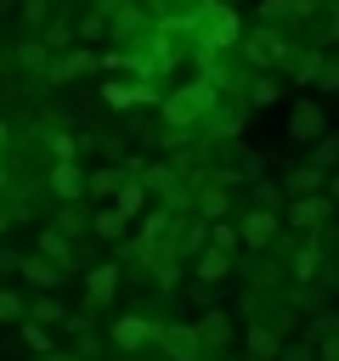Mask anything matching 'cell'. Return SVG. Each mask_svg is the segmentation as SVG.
<instances>
[{"mask_svg":"<svg viewBox=\"0 0 339 361\" xmlns=\"http://www.w3.org/2000/svg\"><path fill=\"white\" fill-rule=\"evenodd\" d=\"M215 96H220V90H215L209 79H186V85H175V90L164 96V124H170V135L203 124V118L215 113Z\"/></svg>","mask_w":339,"mask_h":361,"instance_id":"1","label":"cell"},{"mask_svg":"<svg viewBox=\"0 0 339 361\" xmlns=\"http://www.w3.org/2000/svg\"><path fill=\"white\" fill-rule=\"evenodd\" d=\"M186 28L198 34V51H226V45L243 39V23H237V11L226 0H203V11L186 17Z\"/></svg>","mask_w":339,"mask_h":361,"instance_id":"2","label":"cell"},{"mask_svg":"<svg viewBox=\"0 0 339 361\" xmlns=\"http://www.w3.org/2000/svg\"><path fill=\"white\" fill-rule=\"evenodd\" d=\"M237 51H243L254 68H266V73H277V68H288V62H294V39H288V34H277L271 23L249 28V39H237Z\"/></svg>","mask_w":339,"mask_h":361,"instance_id":"3","label":"cell"},{"mask_svg":"<svg viewBox=\"0 0 339 361\" xmlns=\"http://www.w3.org/2000/svg\"><path fill=\"white\" fill-rule=\"evenodd\" d=\"M282 130H288V141H305V147H311V141L328 130V113H322V102L299 96V102L288 107V124H282Z\"/></svg>","mask_w":339,"mask_h":361,"instance_id":"4","label":"cell"},{"mask_svg":"<svg viewBox=\"0 0 339 361\" xmlns=\"http://www.w3.org/2000/svg\"><path fill=\"white\" fill-rule=\"evenodd\" d=\"M328 214H333V197H328V192H305V197H288V226H294V231H316Z\"/></svg>","mask_w":339,"mask_h":361,"instance_id":"5","label":"cell"},{"mask_svg":"<svg viewBox=\"0 0 339 361\" xmlns=\"http://www.w3.org/2000/svg\"><path fill=\"white\" fill-rule=\"evenodd\" d=\"M277 231H282V220H277L271 209H260V203H254V209L237 220V237H243L249 248H266V243H277Z\"/></svg>","mask_w":339,"mask_h":361,"instance_id":"6","label":"cell"},{"mask_svg":"<svg viewBox=\"0 0 339 361\" xmlns=\"http://www.w3.org/2000/svg\"><path fill=\"white\" fill-rule=\"evenodd\" d=\"M102 102L107 107H136V102H158V90H153V79H107Z\"/></svg>","mask_w":339,"mask_h":361,"instance_id":"7","label":"cell"},{"mask_svg":"<svg viewBox=\"0 0 339 361\" xmlns=\"http://www.w3.org/2000/svg\"><path fill=\"white\" fill-rule=\"evenodd\" d=\"M153 338L170 350V361H203V338H198V327H158Z\"/></svg>","mask_w":339,"mask_h":361,"instance_id":"8","label":"cell"},{"mask_svg":"<svg viewBox=\"0 0 339 361\" xmlns=\"http://www.w3.org/2000/svg\"><path fill=\"white\" fill-rule=\"evenodd\" d=\"M153 333H158L153 316H119L113 322V344L119 350H141V344H153Z\"/></svg>","mask_w":339,"mask_h":361,"instance_id":"9","label":"cell"},{"mask_svg":"<svg viewBox=\"0 0 339 361\" xmlns=\"http://www.w3.org/2000/svg\"><path fill=\"white\" fill-rule=\"evenodd\" d=\"M51 192H56L62 203L85 197V169H79L73 158H56V164H51Z\"/></svg>","mask_w":339,"mask_h":361,"instance_id":"10","label":"cell"},{"mask_svg":"<svg viewBox=\"0 0 339 361\" xmlns=\"http://www.w3.org/2000/svg\"><path fill=\"white\" fill-rule=\"evenodd\" d=\"M17 271H23V276H28L34 288H45V293H51V288H56V282L68 276V271H62L56 259H45V254H23V259H17Z\"/></svg>","mask_w":339,"mask_h":361,"instance_id":"11","label":"cell"},{"mask_svg":"<svg viewBox=\"0 0 339 361\" xmlns=\"http://www.w3.org/2000/svg\"><path fill=\"white\" fill-rule=\"evenodd\" d=\"M90 68H96V51H51V62H45L51 79H73V73H90Z\"/></svg>","mask_w":339,"mask_h":361,"instance_id":"12","label":"cell"},{"mask_svg":"<svg viewBox=\"0 0 339 361\" xmlns=\"http://www.w3.org/2000/svg\"><path fill=\"white\" fill-rule=\"evenodd\" d=\"M322 186H328V169H316V164H294L282 175V192L288 197H305V192H322Z\"/></svg>","mask_w":339,"mask_h":361,"instance_id":"13","label":"cell"},{"mask_svg":"<svg viewBox=\"0 0 339 361\" xmlns=\"http://www.w3.org/2000/svg\"><path fill=\"white\" fill-rule=\"evenodd\" d=\"M226 197H232V186H220V180H209V175H203V186L192 192V203H198V214H203V226L226 214Z\"/></svg>","mask_w":339,"mask_h":361,"instance_id":"14","label":"cell"},{"mask_svg":"<svg viewBox=\"0 0 339 361\" xmlns=\"http://www.w3.org/2000/svg\"><path fill=\"white\" fill-rule=\"evenodd\" d=\"M113 288H119V265H90V276H85V299H90V305H107Z\"/></svg>","mask_w":339,"mask_h":361,"instance_id":"15","label":"cell"},{"mask_svg":"<svg viewBox=\"0 0 339 361\" xmlns=\"http://www.w3.org/2000/svg\"><path fill=\"white\" fill-rule=\"evenodd\" d=\"M277 350H282V333H277V327H266V322H249V355L277 361Z\"/></svg>","mask_w":339,"mask_h":361,"instance_id":"16","label":"cell"},{"mask_svg":"<svg viewBox=\"0 0 339 361\" xmlns=\"http://www.w3.org/2000/svg\"><path fill=\"white\" fill-rule=\"evenodd\" d=\"M226 265H232V254H226V248H215V243H203L192 271H198V282H215V276H226Z\"/></svg>","mask_w":339,"mask_h":361,"instance_id":"17","label":"cell"},{"mask_svg":"<svg viewBox=\"0 0 339 361\" xmlns=\"http://www.w3.org/2000/svg\"><path fill=\"white\" fill-rule=\"evenodd\" d=\"M119 180H124V169H119V164H102V169H90V175H85V192H90V197H113V192H119Z\"/></svg>","mask_w":339,"mask_h":361,"instance_id":"18","label":"cell"},{"mask_svg":"<svg viewBox=\"0 0 339 361\" xmlns=\"http://www.w3.org/2000/svg\"><path fill=\"white\" fill-rule=\"evenodd\" d=\"M192 327H198V338H203V344H226V338H232V322H226V310H203Z\"/></svg>","mask_w":339,"mask_h":361,"instance_id":"19","label":"cell"},{"mask_svg":"<svg viewBox=\"0 0 339 361\" xmlns=\"http://www.w3.org/2000/svg\"><path fill=\"white\" fill-rule=\"evenodd\" d=\"M277 96H282V85H277V73H266V68H260V73L249 79V107H271Z\"/></svg>","mask_w":339,"mask_h":361,"instance_id":"20","label":"cell"},{"mask_svg":"<svg viewBox=\"0 0 339 361\" xmlns=\"http://www.w3.org/2000/svg\"><path fill=\"white\" fill-rule=\"evenodd\" d=\"M124 226H130V214H124L119 203H107V209L90 214V231H102V237H124Z\"/></svg>","mask_w":339,"mask_h":361,"instance_id":"21","label":"cell"},{"mask_svg":"<svg viewBox=\"0 0 339 361\" xmlns=\"http://www.w3.org/2000/svg\"><path fill=\"white\" fill-rule=\"evenodd\" d=\"M40 254L56 259V265L68 271V265H73V237H62V231H40Z\"/></svg>","mask_w":339,"mask_h":361,"instance_id":"22","label":"cell"},{"mask_svg":"<svg viewBox=\"0 0 339 361\" xmlns=\"http://www.w3.org/2000/svg\"><path fill=\"white\" fill-rule=\"evenodd\" d=\"M28 316H34V322H40V327H62V322H68V310H62V305H56V299H51V293H40V299H34V305H28Z\"/></svg>","mask_w":339,"mask_h":361,"instance_id":"23","label":"cell"},{"mask_svg":"<svg viewBox=\"0 0 339 361\" xmlns=\"http://www.w3.org/2000/svg\"><path fill=\"white\" fill-rule=\"evenodd\" d=\"M40 45H45V51H68V45H73V23H68V17H56V23H45V34H40Z\"/></svg>","mask_w":339,"mask_h":361,"instance_id":"24","label":"cell"},{"mask_svg":"<svg viewBox=\"0 0 339 361\" xmlns=\"http://www.w3.org/2000/svg\"><path fill=\"white\" fill-rule=\"evenodd\" d=\"M322 56H328V51H322V45H311L299 62H288V73H294L299 85H316V68H322Z\"/></svg>","mask_w":339,"mask_h":361,"instance_id":"25","label":"cell"},{"mask_svg":"<svg viewBox=\"0 0 339 361\" xmlns=\"http://www.w3.org/2000/svg\"><path fill=\"white\" fill-rule=\"evenodd\" d=\"M141 197H147V180H130V175H124V180H119V192H113V203H119L124 214H136V209H141Z\"/></svg>","mask_w":339,"mask_h":361,"instance_id":"26","label":"cell"},{"mask_svg":"<svg viewBox=\"0 0 339 361\" xmlns=\"http://www.w3.org/2000/svg\"><path fill=\"white\" fill-rule=\"evenodd\" d=\"M311 164H316V169H333V164H339V135L322 130V135L311 141Z\"/></svg>","mask_w":339,"mask_h":361,"instance_id":"27","label":"cell"},{"mask_svg":"<svg viewBox=\"0 0 339 361\" xmlns=\"http://www.w3.org/2000/svg\"><path fill=\"white\" fill-rule=\"evenodd\" d=\"M102 34H107V17H102V11H85V17L73 23V39H102Z\"/></svg>","mask_w":339,"mask_h":361,"instance_id":"28","label":"cell"},{"mask_svg":"<svg viewBox=\"0 0 339 361\" xmlns=\"http://www.w3.org/2000/svg\"><path fill=\"white\" fill-rule=\"evenodd\" d=\"M28 316V305H23V293H11V288H0V322H23Z\"/></svg>","mask_w":339,"mask_h":361,"instance_id":"29","label":"cell"},{"mask_svg":"<svg viewBox=\"0 0 339 361\" xmlns=\"http://www.w3.org/2000/svg\"><path fill=\"white\" fill-rule=\"evenodd\" d=\"M277 361H316V344H311V338H294V344L277 350Z\"/></svg>","mask_w":339,"mask_h":361,"instance_id":"30","label":"cell"},{"mask_svg":"<svg viewBox=\"0 0 339 361\" xmlns=\"http://www.w3.org/2000/svg\"><path fill=\"white\" fill-rule=\"evenodd\" d=\"M316 85H322V90H339V56H322V68H316Z\"/></svg>","mask_w":339,"mask_h":361,"instance_id":"31","label":"cell"},{"mask_svg":"<svg viewBox=\"0 0 339 361\" xmlns=\"http://www.w3.org/2000/svg\"><path fill=\"white\" fill-rule=\"evenodd\" d=\"M209 243L232 254V243H237V231H232V226H220V220H209Z\"/></svg>","mask_w":339,"mask_h":361,"instance_id":"32","label":"cell"},{"mask_svg":"<svg viewBox=\"0 0 339 361\" xmlns=\"http://www.w3.org/2000/svg\"><path fill=\"white\" fill-rule=\"evenodd\" d=\"M51 17V0H23V23H45Z\"/></svg>","mask_w":339,"mask_h":361,"instance_id":"33","label":"cell"},{"mask_svg":"<svg viewBox=\"0 0 339 361\" xmlns=\"http://www.w3.org/2000/svg\"><path fill=\"white\" fill-rule=\"evenodd\" d=\"M51 158H73V135H62V130H51Z\"/></svg>","mask_w":339,"mask_h":361,"instance_id":"34","label":"cell"},{"mask_svg":"<svg viewBox=\"0 0 339 361\" xmlns=\"http://www.w3.org/2000/svg\"><path fill=\"white\" fill-rule=\"evenodd\" d=\"M316 361H339V333H328V338H316Z\"/></svg>","mask_w":339,"mask_h":361,"instance_id":"35","label":"cell"},{"mask_svg":"<svg viewBox=\"0 0 339 361\" xmlns=\"http://www.w3.org/2000/svg\"><path fill=\"white\" fill-rule=\"evenodd\" d=\"M23 344H34V350H45V327H40V322H23Z\"/></svg>","mask_w":339,"mask_h":361,"instance_id":"36","label":"cell"},{"mask_svg":"<svg viewBox=\"0 0 339 361\" xmlns=\"http://www.w3.org/2000/svg\"><path fill=\"white\" fill-rule=\"evenodd\" d=\"M254 203H260V209H271V203H277V186H271V180H260V186H254Z\"/></svg>","mask_w":339,"mask_h":361,"instance_id":"37","label":"cell"},{"mask_svg":"<svg viewBox=\"0 0 339 361\" xmlns=\"http://www.w3.org/2000/svg\"><path fill=\"white\" fill-rule=\"evenodd\" d=\"M6 135H11V130L0 124V186H6Z\"/></svg>","mask_w":339,"mask_h":361,"instance_id":"38","label":"cell"},{"mask_svg":"<svg viewBox=\"0 0 339 361\" xmlns=\"http://www.w3.org/2000/svg\"><path fill=\"white\" fill-rule=\"evenodd\" d=\"M328 197H333V203H339V169H333V175H328Z\"/></svg>","mask_w":339,"mask_h":361,"instance_id":"39","label":"cell"},{"mask_svg":"<svg viewBox=\"0 0 339 361\" xmlns=\"http://www.w3.org/2000/svg\"><path fill=\"white\" fill-rule=\"evenodd\" d=\"M45 361H51V355H45Z\"/></svg>","mask_w":339,"mask_h":361,"instance_id":"40","label":"cell"},{"mask_svg":"<svg viewBox=\"0 0 339 361\" xmlns=\"http://www.w3.org/2000/svg\"><path fill=\"white\" fill-rule=\"evenodd\" d=\"M153 6H158V0H153Z\"/></svg>","mask_w":339,"mask_h":361,"instance_id":"41","label":"cell"}]
</instances>
